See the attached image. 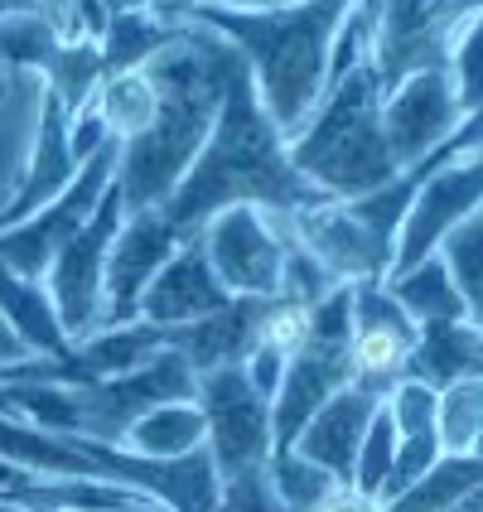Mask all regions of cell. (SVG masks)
Segmentation results:
<instances>
[{
	"label": "cell",
	"instance_id": "obj_1",
	"mask_svg": "<svg viewBox=\"0 0 483 512\" xmlns=\"http://www.w3.org/2000/svg\"><path fill=\"white\" fill-rule=\"evenodd\" d=\"M237 63H242V54L228 39H218L213 29H203L199 20H184L179 39H170L160 54H150L141 63V73L155 87V121L136 141H116L121 145L116 189L126 203V218L165 208V199L179 189V179L199 160L203 141L218 121V107H223V92H228Z\"/></svg>",
	"mask_w": 483,
	"mask_h": 512
},
{
	"label": "cell",
	"instance_id": "obj_2",
	"mask_svg": "<svg viewBox=\"0 0 483 512\" xmlns=\"http://www.w3.org/2000/svg\"><path fill=\"white\" fill-rule=\"evenodd\" d=\"M232 203H252V208H266V213H300V208L324 203V194L314 184H305L290 165L285 136L276 131V121L266 116L261 97H256L247 58L232 68L218 121L203 141L199 160L189 165L179 189L165 199L160 218L174 232L194 237L213 213H223Z\"/></svg>",
	"mask_w": 483,
	"mask_h": 512
},
{
	"label": "cell",
	"instance_id": "obj_3",
	"mask_svg": "<svg viewBox=\"0 0 483 512\" xmlns=\"http://www.w3.org/2000/svg\"><path fill=\"white\" fill-rule=\"evenodd\" d=\"M358 0H300L285 10H218L194 5L184 20H199L228 39L252 68L256 97L285 141H295L314 116L329 78V49Z\"/></svg>",
	"mask_w": 483,
	"mask_h": 512
},
{
	"label": "cell",
	"instance_id": "obj_4",
	"mask_svg": "<svg viewBox=\"0 0 483 512\" xmlns=\"http://www.w3.org/2000/svg\"><path fill=\"white\" fill-rule=\"evenodd\" d=\"M285 155L324 199H363L397 179L401 170L382 141V83L372 54L324 87L305 131L285 141Z\"/></svg>",
	"mask_w": 483,
	"mask_h": 512
},
{
	"label": "cell",
	"instance_id": "obj_5",
	"mask_svg": "<svg viewBox=\"0 0 483 512\" xmlns=\"http://www.w3.org/2000/svg\"><path fill=\"white\" fill-rule=\"evenodd\" d=\"M416 189H421L416 174H397L392 184L372 189L363 199H324L314 208L290 213V228L300 237V247L339 285L387 281L397 261L401 218L416 199Z\"/></svg>",
	"mask_w": 483,
	"mask_h": 512
},
{
	"label": "cell",
	"instance_id": "obj_6",
	"mask_svg": "<svg viewBox=\"0 0 483 512\" xmlns=\"http://www.w3.org/2000/svg\"><path fill=\"white\" fill-rule=\"evenodd\" d=\"M194 401H199L203 426H208L203 450L213 459L218 484L261 474L271 450H276V440H271V401L252 387L247 368L232 363V368L199 372L194 377Z\"/></svg>",
	"mask_w": 483,
	"mask_h": 512
},
{
	"label": "cell",
	"instance_id": "obj_7",
	"mask_svg": "<svg viewBox=\"0 0 483 512\" xmlns=\"http://www.w3.org/2000/svg\"><path fill=\"white\" fill-rule=\"evenodd\" d=\"M121 223H126V203H121V189L112 179L107 194L92 208V218L63 242V252L54 256V266L44 276V290L54 300V314L63 324V334H68V343H78L83 334L97 329V314H102V266H107V252H112Z\"/></svg>",
	"mask_w": 483,
	"mask_h": 512
},
{
	"label": "cell",
	"instance_id": "obj_8",
	"mask_svg": "<svg viewBox=\"0 0 483 512\" xmlns=\"http://www.w3.org/2000/svg\"><path fill=\"white\" fill-rule=\"evenodd\" d=\"M116 155H121V145L107 141L83 170L73 174V184L54 203H44L34 218L0 232V266H10L25 281H44L49 266H54V256L63 252V242L92 218L97 199L107 194V184L116 179Z\"/></svg>",
	"mask_w": 483,
	"mask_h": 512
},
{
	"label": "cell",
	"instance_id": "obj_9",
	"mask_svg": "<svg viewBox=\"0 0 483 512\" xmlns=\"http://www.w3.org/2000/svg\"><path fill=\"white\" fill-rule=\"evenodd\" d=\"M203 252L213 276L223 281L232 300L237 295H252V300H276L281 290V266H285V247L281 232L271 223V213H261L252 203H232L223 213H213L199 232Z\"/></svg>",
	"mask_w": 483,
	"mask_h": 512
},
{
	"label": "cell",
	"instance_id": "obj_10",
	"mask_svg": "<svg viewBox=\"0 0 483 512\" xmlns=\"http://www.w3.org/2000/svg\"><path fill=\"white\" fill-rule=\"evenodd\" d=\"M483 208V150L474 155H459V160H445L421 179L416 199L401 218L397 232V261H392V276L397 271H411L416 261L440 252V242Z\"/></svg>",
	"mask_w": 483,
	"mask_h": 512
},
{
	"label": "cell",
	"instance_id": "obj_11",
	"mask_svg": "<svg viewBox=\"0 0 483 512\" xmlns=\"http://www.w3.org/2000/svg\"><path fill=\"white\" fill-rule=\"evenodd\" d=\"M459 121H464V112H459L455 87H450V68H421L382 97V141H387V155L397 160L401 174L426 165L459 131Z\"/></svg>",
	"mask_w": 483,
	"mask_h": 512
},
{
	"label": "cell",
	"instance_id": "obj_12",
	"mask_svg": "<svg viewBox=\"0 0 483 512\" xmlns=\"http://www.w3.org/2000/svg\"><path fill=\"white\" fill-rule=\"evenodd\" d=\"M184 242H189V237L174 232L170 223L160 218V208L126 218L121 232H116L112 252H107V266H102V314H97V329H116V324L141 319L145 285L160 276V266H165Z\"/></svg>",
	"mask_w": 483,
	"mask_h": 512
},
{
	"label": "cell",
	"instance_id": "obj_13",
	"mask_svg": "<svg viewBox=\"0 0 483 512\" xmlns=\"http://www.w3.org/2000/svg\"><path fill=\"white\" fill-rule=\"evenodd\" d=\"M411 348H416V324L387 295V285L382 281L353 285V343H348L353 382H363L372 392H387L392 382L406 377Z\"/></svg>",
	"mask_w": 483,
	"mask_h": 512
},
{
	"label": "cell",
	"instance_id": "obj_14",
	"mask_svg": "<svg viewBox=\"0 0 483 512\" xmlns=\"http://www.w3.org/2000/svg\"><path fill=\"white\" fill-rule=\"evenodd\" d=\"M83 165H87V160H78V155H73V112H68L54 92L44 87V112H39L34 155H29L20 189H15V194H10V203L0 208V232L15 228V223H25V218H34L44 203H54L58 194L73 184V174L83 170Z\"/></svg>",
	"mask_w": 483,
	"mask_h": 512
},
{
	"label": "cell",
	"instance_id": "obj_15",
	"mask_svg": "<svg viewBox=\"0 0 483 512\" xmlns=\"http://www.w3.org/2000/svg\"><path fill=\"white\" fill-rule=\"evenodd\" d=\"M382 397H387V392H372V387H363V382H348L343 392H334V397L314 411L310 426L290 440V450H295L300 459H310V464H319L329 479L353 484L358 445H363L368 421L377 416Z\"/></svg>",
	"mask_w": 483,
	"mask_h": 512
},
{
	"label": "cell",
	"instance_id": "obj_16",
	"mask_svg": "<svg viewBox=\"0 0 483 512\" xmlns=\"http://www.w3.org/2000/svg\"><path fill=\"white\" fill-rule=\"evenodd\" d=\"M228 300L232 295L223 290V281L213 276L208 252H203L199 232H194V237L160 266V276L145 285L141 319L145 324H155V329H184V324H194V319L218 314Z\"/></svg>",
	"mask_w": 483,
	"mask_h": 512
},
{
	"label": "cell",
	"instance_id": "obj_17",
	"mask_svg": "<svg viewBox=\"0 0 483 512\" xmlns=\"http://www.w3.org/2000/svg\"><path fill=\"white\" fill-rule=\"evenodd\" d=\"M271 300H252V295H237L228 300L218 314L194 319L184 329H170V348L189 363V372H213V368H232V363H247L256 353V334H261V319H266Z\"/></svg>",
	"mask_w": 483,
	"mask_h": 512
},
{
	"label": "cell",
	"instance_id": "obj_18",
	"mask_svg": "<svg viewBox=\"0 0 483 512\" xmlns=\"http://www.w3.org/2000/svg\"><path fill=\"white\" fill-rule=\"evenodd\" d=\"M170 348V329H155L145 319L116 324V329H92L73 343V368L83 382H102V377H126V372L145 368L150 358H160Z\"/></svg>",
	"mask_w": 483,
	"mask_h": 512
},
{
	"label": "cell",
	"instance_id": "obj_19",
	"mask_svg": "<svg viewBox=\"0 0 483 512\" xmlns=\"http://www.w3.org/2000/svg\"><path fill=\"white\" fill-rule=\"evenodd\" d=\"M0 319L20 334V343H25L34 358H58L63 363L73 353V343H68L63 324H58L54 300H49L44 281H25L10 266H0Z\"/></svg>",
	"mask_w": 483,
	"mask_h": 512
},
{
	"label": "cell",
	"instance_id": "obj_20",
	"mask_svg": "<svg viewBox=\"0 0 483 512\" xmlns=\"http://www.w3.org/2000/svg\"><path fill=\"white\" fill-rule=\"evenodd\" d=\"M483 372V334L469 324H421L416 329V348H411V363L406 377L426 382L435 392H445L459 377H474Z\"/></svg>",
	"mask_w": 483,
	"mask_h": 512
},
{
	"label": "cell",
	"instance_id": "obj_21",
	"mask_svg": "<svg viewBox=\"0 0 483 512\" xmlns=\"http://www.w3.org/2000/svg\"><path fill=\"white\" fill-rule=\"evenodd\" d=\"M203 440H208V426H203L199 401H165V406L145 411L141 421L126 430L121 445L141 459L170 464V459H184V455H194V450H203Z\"/></svg>",
	"mask_w": 483,
	"mask_h": 512
},
{
	"label": "cell",
	"instance_id": "obj_22",
	"mask_svg": "<svg viewBox=\"0 0 483 512\" xmlns=\"http://www.w3.org/2000/svg\"><path fill=\"white\" fill-rule=\"evenodd\" d=\"M382 285H387V295L397 300L401 310L411 314L416 329H421V324H464V300H459V290H455V281H450L440 252L426 256V261H416L411 271L387 276Z\"/></svg>",
	"mask_w": 483,
	"mask_h": 512
},
{
	"label": "cell",
	"instance_id": "obj_23",
	"mask_svg": "<svg viewBox=\"0 0 483 512\" xmlns=\"http://www.w3.org/2000/svg\"><path fill=\"white\" fill-rule=\"evenodd\" d=\"M179 29H184V20H160L150 10H121V15H112L107 34L97 39L102 44V78L141 68L150 54H160L170 39H179Z\"/></svg>",
	"mask_w": 483,
	"mask_h": 512
},
{
	"label": "cell",
	"instance_id": "obj_24",
	"mask_svg": "<svg viewBox=\"0 0 483 512\" xmlns=\"http://www.w3.org/2000/svg\"><path fill=\"white\" fill-rule=\"evenodd\" d=\"M92 112L102 116V126H107L112 141L126 145L155 121V87H150V78H145L141 68L112 73V78H102L97 92H92Z\"/></svg>",
	"mask_w": 483,
	"mask_h": 512
},
{
	"label": "cell",
	"instance_id": "obj_25",
	"mask_svg": "<svg viewBox=\"0 0 483 512\" xmlns=\"http://www.w3.org/2000/svg\"><path fill=\"white\" fill-rule=\"evenodd\" d=\"M483 484V459L474 455H440L401 498L382 503V512H445L455 508L464 493Z\"/></svg>",
	"mask_w": 483,
	"mask_h": 512
},
{
	"label": "cell",
	"instance_id": "obj_26",
	"mask_svg": "<svg viewBox=\"0 0 483 512\" xmlns=\"http://www.w3.org/2000/svg\"><path fill=\"white\" fill-rule=\"evenodd\" d=\"M440 261L464 300V324L483 334V208L440 242Z\"/></svg>",
	"mask_w": 483,
	"mask_h": 512
},
{
	"label": "cell",
	"instance_id": "obj_27",
	"mask_svg": "<svg viewBox=\"0 0 483 512\" xmlns=\"http://www.w3.org/2000/svg\"><path fill=\"white\" fill-rule=\"evenodd\" d=\"M483 430V372L459 377L445 392H435V435L445 455H474Z\"/></svg>",
	"mask_w": 483,
	"mask_h": 512
},
{
	"label": "cell",
	"instance_id": "obj_28",
	"mask_svg": "<svg viewBox=\"0 0 483 512\" xmlns=\"http://www.w3.org/2000/svg\"><path fill=\"white\" fill-rule=\"evenodd\" d=\"M266 484H271V493H276V503L285 512H310L314 503H324L339 488V479H329L319 464L300 459L295 450H276L266 459Z\"/></svg>",
	"mask_w": 483,
	"mask_h": 512
},
{
	"label": "cell",
	"instance_id": "obj_29",
	"mask_svg": "<svg viewBox=\"0 0 483 512\" xmlns=\"http://www.w3.org/2000/svg\"><path fill=\"white\" fill-rule=\"evenodd\" d=\"M58 49H63V34L39 10L0 15V63L5 68H49Z\"/></svg>",
	"mask_w": 483,
	"mask_h": 512
},
{
	"label": "cell",
	"instance_id": "obj_30",
	"mask_svg": "<svg viewBox=\"0 0 483 512\" xmlns=\"http://www.w3.org/2000/svg\"><path fill=\"white\" fill-rule=\"evenodd\" d=\"M450 87H455L459 112L469 116L483 102V10H474L464 25L455 29V44H450Z\"/></svg>",
	"mask_w": 483,
	"mask_h": 512
},
{
	"label": "cell",
	"instance_id": "obj_31",
	"mask_svg": "<svg viewBox=\"0 0 483 512\" xmlns=\"http://www.w3.org/2000/svg\"><path fill=\"white\" fill-rule=\"evenodd\" d=\"M392 455H397V426H392L387 401H382V406H377V416L368 421L363 445H358L353 488H358V493H368V498H377V493H382V484H387V474H392ZM377 503H382V498H377Z\"/></svg>",
	"mask_w": 483,
	"mask_h": 512
},
{
	"label": "cell",
	"instance_id": "obj_32",
	"mask_svg": "<svg viewBox=\"0 0 483 512\" xmlns=\"http://www.w3.org/2000/svg\"><path fill=\"white\" fill-rule=\"evenodd\" d=\"M305 334H310V310H300V305H290V300L276 295V300L266 305L256 348H271V353H281V358H295L300 343H305Z\"/></svg>",
	"mask_w": 483,
	"mask_h": 512
},
{
	"label": "cell",
	"instance_id": "obj_33",
	"mask_svg": "<svg viewBox=\"0 0 483 512\" xmlns=\"http://www.w3.org/2000/svg\"><path fill=\"white\" fill-rule=\"evenodd\" d=\"M213 512H285V508L276 503V493H271V484H266V469H261V474H247V479L223 484Z\"/></svg>",
	"mask_w": 483,
	"mask_h": 512
},
{
	"label": "cell",
	"instance_id": "obj_34",
	"mask_svg": "<svg viewBox=\"0 0 483 512\" xmlns=\"http://www.w3.org/2000/svg\"><path fill=\"white\" fill-rule=\"evenodd\" d=\"M285 363H290V358L271 353V348H256V353L247 358V363H242V368H247V377H252L256 392L271 401V397H276V387H281V377H285Z\"/></svg>",
	"mask_w": 483,
	"mask_h": 512
},
{
	"label": "cell",
	"instance_id": "obj_35",
	"mask_svg": "<svg viewBox=\"0 0 483 512\" xmlns=\"http://www.w3.org/2000/svg\"><path fill=\"white\" fill-rule=\"evenodd\" d=\"M310 512H382V503L377 498H368V493H358L353 484H339L324 503H314Z\"/></svg>",
	"mask_w": 483,
	"mask_h": 512
},
{
	"label": "cell",
	"instance_id": "obj_36",
	"mask_svg": "<svg viewBox=\"0 0 483 512\" xmlns=\"http://www.w3.org/2000/svg\"><path fill=\"white\" fill-rule=\"evenodd\" d=\"M34 5H39V15H44L63 39L73 34V5H78V0H34Z\"/></svg>",
	"mask_w": 483,
	"mask_h": 512
},
{
	"label": "cell",
	"instance_id": "obj_37",
	"mask_svg": "<svg viewBox=\"0 0 483 512\" xmlns=\"http://www.w3.org/2000/svg\"><path fill=\"white\" fill-rule=\"evenodd\" d=\"M25 358H34L25 343H20V334L0 319V368H10V363H25Z\"/></svg>",
	"mask_w": 483,
	"mask_h": 512
},
{
	"label": "cell",
	"instance_id": "obj_38",
	"mask_svg": "<svg viewBox=\"0 0 483 512\" xmlns=\"http://www.w3.org/2000/svg\"><path fill=\"white\" fill-rule=\"evenodd\" d=\"M203 5H218V10H285V5H300V0H203Z\"/></svg>",
	"mask_w": 483,
	"mask_h": 512
},
{
	"label": "cell",
	"instance_id": "obj_39",
	"mask_svg": "<svg viewBox=\"0 0 483 512\" xmlns=\"http://www.w3.org/2000/svg\"><path fill=\"white\" fill-rule=\"evenodd\" d=\"M25 10H39L34 0H0V15H25Z\"/></svg>",
	"mask_w": 483,
	"mask_h": 512
},
{
	"label": "cell",
	"instance_id": "obj_40",
	"mask_svg": "<svg viewBox=\"0 0 483 512\" xmlns=\"http://www.w3.org/2000/svg\"><path fill=\"white\" fill-rule=\"evenodd\" d=\"M5 92H10V68L0 63V102H5Z\"/></svg>",
	"mask_w": 483,
	"mask_h": 512
},
{
	"label": "cell",
	"instance_id": "obj_41",
	"mask_svg": "<svg viewBox=\"0 0 483 512\" xmlns=\"http://www.w3.org/2000/svg\"><path fill=\"white\" fill-rule=\"evenodd\" d=\"M474 459H483V430H479V440H474Z\"/></svg>",
	"mask_w": 483,
	"mask_h": 512
},
{
	"label": "cell",
	"instance_id": "obj_42",
	"mask_svg": "<svg viewBox=\"0 0 483 512\" xmlns=\"http://www.w3.org/2000/svg\"><path fill=\"white\" fill-rule=\"evenodd\" d=\"M0 512H15V508H5V503H0Z\"/></svg>",
	"mask_w": 483,
	"mask_h": 512
}]
</instances>
